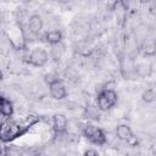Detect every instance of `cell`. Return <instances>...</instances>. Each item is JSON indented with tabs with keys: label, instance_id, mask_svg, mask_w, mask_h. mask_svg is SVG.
Returning a JSON list of instances; mask_svg holds the SVG:
<instances>
[{
	"label": "cell",
	"instance_id": "ac0fdd59",
	"mask_svg": "<svg viewBox=\"0 0 156 156\" xmlns=\"http://www.w3.org/2000/svg\"><path fill=\"white\" fill-rule=\"evenodd\" d=\"M2 79H4V73H2V71L0 69V82H1Z\"/></svg>",
	"mask_w": 156,
	"mask_h": 156
},
{
	"label": "cell",
	"instance_id": "277c9868",
	"mask_svg": "<svg viewBox=\"0 0 156 156\" xmlns=\"http://www.w3.org/2000/svg\"><path fill=\"white\" fill-rule=\"evenodd\" d=\"M48 84H49V90H50V95L52 99L63 100L67 96V89H66V85H65L62 79L56 77L55 79H52Z\"/></svg>",
	"mask_w": 156,
	"mask_h": 156
},
{
	"label": "cell",
	"instance_id": "6da1fadb",
	"mask_svg": "<svg viewBox=\"0 0 156 156\" xmlns=\"http://www.w3.org/2000/svg\"><path fill=\"white\" fill-rule=\"evenodd\" d=\"M23 134H26V132L21 127V123L12 119V117L5 118L0 126V141L2 143H11Z\"/></svg>",
	"mask_w": 156,
	"mask_h": 156
},
{
	"label": "cell",
	"instance_id": "e0dca14e",
	"mask_svg": "<svg viewBox=\"0 0 156 156\" xmlns=\"http://www.w3.org/2000/svg\"><path fill=\"white\" fill-rule=\"evenodd\" d=\"M4 121H5V117H4V116L0 113V126L2 124V122H4Z\"/></svg>",
	"mask_w": 156,
	"mask_h": 156
},
{
	"label": "cell",
	"instance_id": "8fae6325",
	"mask_svg": "<svg viewBox=\"0 0 156 156\" xmlns=\"http://www.w3.org/2000/svg\"><path fill=\"white\" fill-rule=\"evenodd\" d=\"M132 134H133V132L128 124H119L116 128V136L122 141H126Z\"/></svg>",
	"mask_w": 156,
	"mask_h": 156
},
{
	"label": "cell",
	"instance_id": "9c48e42d",
	"mask_svg": "<svg viewBox=\"0 0 156 156\" xmlns=\"http://www.w3.org/2000/svg\"><path fill=\"white\" fill-rule=\"evenodd\" d=\"M62 32L58 30V29H55V30H50V32H46L45 33V41L49 43L50 45H57L62 41Z\"/></svg>",
	"mask_w": 156,
	"mask_h": 156
},
{
	"label": "cell",
	"instance_id": "ba28073f",
	"mask_svg": "<svg viewBox=\"0 0 156 156\" xmlns=\"http://www.w3.org/2000/svg\"><path fill=\"white\" fill-rule=\"evenodd\" d=\"M28 27H29V30L33 33V34H39L44 27V22H43V18L39 16V15H32L28 20Z\"/></svg>",
	"mask_w": 156,
	"mask_h": 156
},
{
	"label": "cell",
	"instance_id": "3957f363",
	"mask_svg": "<svg viewBox=\"0 0 156 156\" xmlns=\"http://www.w3.org/2000/svg\"><path fill=\"white\" fill-rule=\"evenodd\" d=\"M82 134L88 141H90L94 145H104V144H106V140H107L104 129H101L94 124H87L83 128Z\"/></svg>",
	"mask_w": 156,
	"mask_h": 156
},
{
	"label": "cell",
	"instance_id": "30bf717a",
	"mask_svg": "<svg viewBox=\"0 0 156 156\" xmlns=\"http://www.w3.org/2000/svg\"><path fill=\"white\" fill-rule=\"evenodd\" d=\"M40 121V118L38 117V116H35V115H27L26 117H23V119H21L20 121V123H21V127L23 128V130L27 133L33 126H35L38 122Z\"/></svg>",
	"mask_w": 156,
	"mask_h": 156
},
{
	"label": "cell",
	"instance_id": "52a82bcc",
	"mask_svg": "<svg viewBox=\"0 0 156 156\" xmlns=\"http://www.w3.org/2000/svg\"><path fill=\"white\" fill-rule=\"evenodd\" d=\"M13 112H15L13 104L9 99H6L4 95L0 94V113L5 118H9V117L13 116Z\"/></svg>",
	"mask_w": 156,
	"mask_h": 156
},
{
	"label": "cell",
	"instance_id": "7a4b0ae2",
	"mask_svg": "<svg viewBox=\"0 0 156 156\" xmlns=\"http://www.w3.org/2000/svg\"><path fill=\"white\" fill-rule=\"evenodd\" d=\"M96 101H98V107L101 111H107L117 104L118 96H117V93L115 91L113 88H104L98 94Z\"/></svg>",
	"mask_w": 156,
	"mask_h": 156
},
{
	"label": "cell",
	"instance_id": "4fadbf2b",
	"mask_svg": "<svg viewBox=\"0 0 156 156\" xmlns=\"http://www.w3.org/2000/svg\"><path fill=\"white\" fill-rule=\"evenodd\" d=\"M144 54L146 56H154L155 55V44L154 41H146L144 45Z\"/></svg>",
	"mask_w": 156,
	"mask_h": 156
},
{
	"label": "cell",
	"instance_id": "2e32d148",
	"mask_svg": "<svg viewBox=\"0 0 156 156\" xmlns=\"http://www.w3.org/2000/svg\"><path fill=\"white\" fill-rule=\"evenodd\" d=\"M83 155H84V156H98L99 152H98L96 150H94V149H87V150L83 152Z\"/></svg>",
	"mask_w": 156,
	"mask_h": 156
},
{
	"label": "cell",
	"instance_id": "8992f818",
	"mask_svg": "<svg viewBox=\"0 0 156 156\" xmlns=\"http://www.w3.org/2000/svg\"><path fill=\"white\" fill-rule=\"evenodd\" d=\"M52 129L56 135H61L67 129V118L62 113H55L52 116Z\"/></svg>",
	"mask_w": 156,
	"mask_h": 156
},
{
	"label": "cell",
	"instance_id": "7c38bea8",
	"mask_svg": "<svg viewBox=\"0 0 156 156\" xmlns=\"http://www.w3.org/2000/svg\"><path fill=\"white\" fill-rule=\"evenodd\" d=\"M141 99H143V101H144V102H146V104H151V102H154V101H155V99H156V95H155V90H154V88H149V89H146V90L143 93Z\"/></svg>",
	"mask_w": 156,
	"mask_h": 156
},
{
	"label": "cell",
	"instance_id": "9a60e30c",
	"mask_svg": "<svg viewBox=\"0 0 156 156\" xmlns=\"http://www.w3.org/2000/svg\"><path fill=\"white\" fill-rule=\"evenodd\" d=\"M9 154V146H6L2 141H0V156L7 155Z\"/></svg>",
	"mask_w": 156,
	"mask_h": 156
},
{
	"label": "cell",
	"instance_id": "5bb4252c",
	"mask_svg": "<svg viewBox=\"0 0 156 156\" xmlns=\"http://www.w3.org/2000/svg\"><path fill=\"white\" fill-rule=\"evenodd\" d=\"M126 143H127L129 146H136V145H138V139H136V136H135L134 134H132V135L126 140Z\"/></svg>",
	"mask_w": 156,
	"mask_h": 156
},
{
	"label": "cell",
	"instance_id": "5b68a950",
	"mask_svg": "<svg viewBox=\"0 0 156 156\" xmlns=\"http://www.w3.org/2000/svg\"><path fill=\"white\" fill-rule=\"evenodd\" d=\"M49 60V54L41 48H35L30 51L27 62L34 67H43Z\"/></svg>",
	"mask_w": 156,
	"mask_h": 156
}]
</instances>
